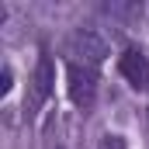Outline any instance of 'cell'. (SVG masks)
<instances>
[{"mask_svg":"<svg viewBox=\"0 0 149 149\" xmlns=\"http://www.w3.org/2000/svg\"><path fill=\"white\" fill-rule=\"evenodd\" d=\"M118 70L121 76L135 87V90H142L149 94V59L139 52V49H128V52H121V59H118Z\"/></svg>","mask_w":149,"mask_h":149,"instance_id":"4","label":"cell"},{"mask_svg":"<svg viewBox=\"0 0 149 149\" xmlns=\"http://www.w3.org/2000/svg\"><path fill=\"white\" fill-rule=\"evenodd\" d=\"M10 90V66H3V73H0V94H7Z\"/></svg>","mask_w":149,"mask_h":149,"instance_id":"6","label":"cell"},{"mask_svg":"<svg viewBox=\"0 0 149 149\" xmlns=\"http://www.w3.org/2000/svg\"><path fill=\"white\" fill-rule=\"evenodd\" d=\"M70 52H73V56H83L87 66H97V63L108 56V42L97 35L94 28H80V31L70 38Z\"/></svg>","mask_w":149,"mask_h":149,"instance_id":"3","label":"cell"},{"mask_svg":"<svg viewBox=\"0 0 149 149\" xmlns=\"http://www.w3.org/2000/svg\"><path fill=\"white\" fill-rule=\"evenodd\" d=\"M52 80H56V73H52V59H49V56H38L35 76H31V97H28V104H24V114H28V118H31V114L45 104V97L52 94Z\"/></svg>","mask_w":149,"mask_h":149,"instance_id":"2","label":"cell"},{"mask_svg":"<svg viewBox=\"0 0 149 149\" xmlns=\"http://www.w3.org/2000/svg\"><path fill=\"white\" fill-rule=\"evenodd\" d=\"M66 80H70V97H73L76 108H90L94 97H97V66H87V63H66Z\"/></svg>","mask_w":149,"mask_h":149,"instance_id":"1","label":"cell"},{"mask_svg":"<svg viewBox=\"0 0 149 149\" xmlns=\"http://www.w3.org/2000/svg\"><path fill=\"white\" fill-rule=\"evenodd\" d=\"M97 149H125V139H121V135H104Z\"/></svg>","mask_w":149,"mask_h":149,"instance_id":"5","label":"cell"}]
</instances>
